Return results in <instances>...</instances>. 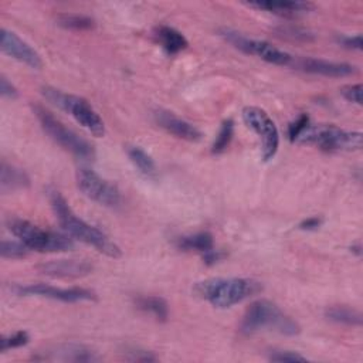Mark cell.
Instances as JSON below:
<instances>
[{
  "mask_svg": "<svg viewBox=\"0 0 363 363\" xmlns=\"http://www.w3.org/2000/svg\"><path fill=\"white\" fill-rule=\"evenodd\" d=\"M47 194H48L51 208H52L60 225L64 228V231L69 237H72L81 242H85L88 245H92L96 251H99L101 254H104L109 258L115 259L122 255L121 248L113 241H111L105 233H102L99 228L88 224L86 221L79 218L72 211L68 201L64 199V196L58 190L48 189Z\"/></svg>",
  "mask_w": 363,
  "mask_h": 363,
  "instance_id": "1",
  "label": "cell"
},
{
  "mask_svg": "<svg viewBox=\"0 0 363 363\" xmlns=\"http://www.w3.org/2000/svg\"><path fill=\"white\" fill-rule=\"evenodd\" d=\"M262 291L254 278H210L194 285V294L218 309L231 308Z\"/></svg>",
  "mask_w": 363,
  "mask_h": 363,
  "instance_id": "2",
  "label": "cell"
},
{
  "mask_svg": "<svg viewBox=\"0 0 363 363\" xmlns=\"http://www.w3.org/2000/svg\"><path fill=\"white\" fill-rule=\"evenodd\" d=\"M264 329L288 336L298 335L301 330L299 325L285 315L274 302L258 299L247 308L240 323V330L245 335H251Z\"/></svg>",
  "mask_w": 363,
  "mask_h": 363,
  "instance_id": "3",
  "label": "cell"
},
{
  "mask_svg": "<svg viewBox=\"0 0 363 363\" xmlns=\"http://www.w3.org/2000/svg\"><path fill=\"white\" fill-rule=\"evenodd\" d=\"M9 231L18 238L28 250L38 252H64L74 248V242L68 235L43 230L38 225L17 217H10L6 221Z\"/></svg>",
  "mask_w": 363,
  "mask_h": 363,
  "instance_id": "4",
  "label": "cell"
},
{
  "mask_svg": "<svg viewBox=\"0 0 363 363\" xmlns=\"http://www.w3.org/2000/svg\"><path fill=\"white\" fill-rule=\"evenodd\" d=\"M295 142L313 145L325 152L359 150L362 147V133L345 130L332 123H309Z\"/></svg>",
  "mask_w": 363,
  "mask_h": 363,
  "instance_id": "5",
  "label": "cell"
},
{
  "mask_svg": "<svg viewBox=\"0 0 363 363\" xmlns=\"http://www.w3.org/2000/svg\"><path fill=\"white\" fill-rule=\"evenodd\" d=\"M33 112L37 116L43 130L62 149L82 160H92L95 157L94 146L78 133H75L72 129L67 128L50 111L43 108L41 105H33Z\"/></svg>",
  "mask_w": 363,
  "mask_h": 363,
  "instance_id": "6",
  "label": "cell"
},
{
  "mask_svg": "<svg viewBox=\"0 0 363 363\" xmlns=\"http://www.w3.org/2000/svg\"><path fill=\"white\" fill-rule=\"evenodd\" d=\"M41 92L47 101L69 113L89 133H92L96 138L105 135L104 121L86 99L78 95L65 94L52 86H44Z\"/></svg>",
  "mask_w": 363,
  "mask_h": 363,
  "instance_id": "7",
  "label": "cell"
},
{
  "mask_svg": "<svg viewBox=\"0 0 363 363\" xmlns=\"http://www.w3.org/2000/svg\"><path fill=\"white\" fill-rule=\"evenodd\" d=\"M218 33L227 43H230L234 48L240 50L244 54L255 55V57H258L269 64H274V65H291L292 64L294 57L291 54L274 47L268 41L250 38V37H247L233 28H227V27L220 28Z\"/></svg>",
  "mask_w": 363,
  "mask_h": 363,
  "instance_id": "8",
  "label": "cell"
},
{
  "mask_svg": "<svg viewBox=\"0 0 363 363\" xmlns=\"http://www.w3.org/2000/svg\"><path fill=\"white\" fill-rule=\"evenodd\" d=\"M244 123L254 130L261 140V156L264 162H269L279 147V132L269 115L257 106H245L241 112Z\"/></svg>",
  "mask_w": 363,
  "mask_h": 363,
  "instance_id": "9",
  "label": "cell"
},
{
  "mask_svg": "<svg viewBox=\"0 0 363 363\" xmlns=\"http://www.w3.org/2000/svg\"><path fill=\"white\" fill-rule=\"evenodd\" d=\"M75 179L78 189L92 201L106 207H116L121 203V191L118 187L102 179L92 169L79 167L75 173Z\"/></svg>",
  "mask_w": 363,
  "mask_h": 363,
  "instance_id": "10",
  "label": "cell"
},
{
  "mask_svg": "<svg viewBox=\"0 0 363 363\" xmlns=\"http://www.w3.org/2000/svg\"><path fill=\"white\" fill-rule=\"evenodd\" d=\"M13 292L18 296H41L54 301H61L65 303L96 301V294L86 288L72 286V288H57L47 284H30V285H16Z\"/></svg>",
  "mask_w": 363,
  "mask_h": 363,
  "instance_id": "11",
  "label": "cell"
},
{
  "mask_svg": "<svg viewBox=\"0 0 363 363\" xmlns=\"http://www.w3.org/2000/svg\"><path fill=\"white\" fill-rule=\"evenodd\" d=\"M0 48L6 55L34 69H40L43 67L40 54L28 43L20 38L14 31H10L4 27L1 28V33H0Z\"/></svg>",
  "mask_w": 363,
  "mask_h": 363,
  "instance_id": "12",
  "label": "cell"
},
{
  "mask_svg": "<svg viewBox=\"0 0 363 363\" xmlns=\"http://www.w3.org/2000/svg\"><path fill=\"white\" fill-rule=\"evenodd\" d=\"M291 67H295L296 69H301L308 74L330 77V78L349 77L357 72V68L354 65H350L346 62L328 61L322 58H312V57H302V58L294 57Z\"/></svg>",
  "mask_w": 363,
  "mask_h": 363,
  "instance_id": "13",
  "label": "cell"
},
{
  "mask_svg": "<svg viewBox=\"0 0 363 363\" xmlns=\"http://www.w3.org/2000/svg\"><path fill=\"white\" fill-rule=\"evenodd\" d=\"M38 272L52 278H82L92 272L94 267L82 259H54L37 267Z\"/></svg>",
  "mask_w": 363,
  "mask_h": 363,
  "instance_id": "14",
  "label": "cell"
},
{
  "mask_svg": "<svg viewBox=\"0 0 363 363\" xmlns=\"http://www.w3.org/2000/svg\"><path fill=\"white\" fill-rule=\"evenodd\" d=\"M153 116L160 128L179 139L187 142H199L201 139V132L193 123L176 116L169 111L159 109L153 113Z\"/></svg>",
  "mask_w": 363,
  "mask_h": 363,
  "instance_id": "15",
  "label": "cell"
},
{
  "mask_svg": "<svg viewBox=\"0 0 363 363\" xmlns=\"http://www.w3.org/2000/svg\"><path fill=\"white\" fill-rule=\"evenodd\" d=\"M248 7L264 10L272 14L292 17L308 13L315 9V6L309 1H257V3H247Z\"/></svg>",
  "mask_w": 363,
  "mask_h": 363,
  "instance_id": "16",
  "label": "cell"
},
{
  "mask_svg": "<svg viewBox=\"0 0 363 363\" xmlns=\"http://www.w3.org/2000/svg\"><path fill=\"white\" fill-rule=\"evenodd\" d=\"M27 187H30L28 174L23 169L3 160L1 167H0V190H1V193H13L17 190H24Z\"/></svg>",
  "mask_w": 363,
  "mask_h": 363,
  "instance_id": "17",
  "label": "cell"
},
{
  "mask_svg": "<svg viewBox=\"0 0 363 363\" xmlns=\"http://www.w3.org/2000/svg\"><path fill=\"white\" fill-rule=\"evenodd\" d=\"M155 37L162 45V48L170 55L183 51L189 45V41L184 37V34H182L179 30L170 26H157L155 28Z\"/></svg>",
  "mask_w": 363,
  "mask_h": 363,
  "instance_id": "18",
  "label": "cell"
},
{
  "mask_svg": "<svg viewBox=\"0 0 363 363\" xmlns=\"http://www.w3.org/2000/svg\"><path fill=\"white\" fill-rule=\"evenodd\" d=\"M176 247L183 251H194V252L204 255L208 251L214 250V240L210 233L200 231L196 234L179 237L176 240Z\"/></svg>",
  "mask_w": 363,
  "mask_h": 363,
  "instance_id": "19",
  "label": "cell"
},
{
  "mask_svg": "<svg viewBox=\"0 0 363 363\" xmlns=\"http://www.w3.org/2000/svg\"><path fill=\"white\" fill-rule=\"evenodd\" d=\"M50 353L54 354L50 359H60L64 362H98V360H101V357L96 354V352H94L85 346H79V345H64Z\"/></svg>",
  "mask_w": 363,
  "mask_h": 363,
  "instance_id": "20",
  "label": "cell"
},
{
  "mask_svg": "<svg viewBox=\"0 0 363 363\" xmlns=\"http://www.w3.org/2000/svg\"><path fill=\"white\" fill-rule=\"evenodd\" d=\"M325 316L328 320L346 325V326H360L362 325V313L346 305H333L325 309Z\"/></svg>",
  "mask_w": 363,
  "mask_h": 363,
  "instance_id": "21",
  "label": "cell"
},
{
  "mask_svg": "<svg viewBox=\"0 0 363 363\" xmlns=\"http://www.w3.org/2000/svg\"><path fill=\"white\" fill-rule=\"evenodd\" d=\"M138 309L152 315L159 322H166L169 318V305L160 296H139L135 301Z\"/></svg>",
  "mask_w": 363,
  "mask_h": 363,
  "instance_id": "22",
  "label": "cell"
},
{
  "mask_svg": "<svg viewBox=\"0 0 363 363\" xmlns=\"http://www.w3.org/2000/svg\"><path fill=\"white\" fill-rule=\"evenodd\" d=\"M126 153L129 160L139 170L140 174L147 179L156 177V164L150 155H147L140 146H128Z\"/></svg>",
  "mask_w": 363,
  "mask_h": 363,
  "instance_id": "23",
  "label": "cell"
},
{
  "mask_svg": "<svg viewBox=\"0 0 363 363\" xmlns=\"http://www.w3.org/2000/svg\"><path fill=\"white\" fill-rule=\"evenodd\" d=\"M55 23L60 27L71 31H86L95 27L94 18L78 13H60L55 17Z\"/></svg>",
  "mask_w": 363,
  "mask_h": 363,
  "instance_id": "24",
  "label": "cell"
},
{
  "mask_svg": "<svg viewBox=\"0 0 363 363\" xmlns=\"http://www.w3.org/2000/svg\"><path fill=\"white\" fill-rule=\"evenodd\" d=\"M233 136H234V121L233 119H225L221 123L220 130H218V133H217V136H216V139L211 145V152L214 155L223 153L228 147L230 142L233 140Z\"/></svg>",
  "mask_w": 363,
  "mask_h": 363,
  "instance_id": "25",
  "label": "cell"
},
{
  "mask_svg": "<svg viewBox=\"0 0 363 363\" xmlns=\"http://www.w3.org/2000/svg\"><path fill=\"white\" fill-rule=\"evenodd\" d=\"M0 254L3 258L18 259V258H24L28 254V248L21 241L3 240L0 245Z\"/></svg>",
  "mask_w": 363,
  "mask_h": 363,
  "instance_id": "26",
  "label": "cell"
},
{
  "mask_svg": "<svg viewBox=\"0 0 363 363\" xmlns=\"http://www.w3.org/2000/svg\"><path fill=\"white\" fill-rule=\"evenodd\" d=\"M30 340V336L26 330H18L13 335L9 336H3L0 339V352H7L10 349H16V347H21L24 345H27Z\"/></svg>",
  "mask_w": 363,
  "mask_h": 363,
  "instance_id": "27",
  "label": "cell"
},
{
  "mask_svg": "<svg viewBox=\"0 0 363 363\" xmlns=\"http://www.w3.org/2000/svg\"><path fill=\"white\" fill-rule=\"evenodd\" d=\"M272 362H306L308 359L294 350H272L268 356Z\"/></svg>",
  "mask_w": 363,
  "mask_h": 363,
  "instance_id": "28",
  "label": "cell"
},
{
  "mask_svg": "<svg viewBox=\"0 0 363 363\" xmlns=\"http://www.w3.org/2000/svg\"><path fill=\"white\" fill-rule=\"evenodd\" d=\"M342 96L356 105H362V84H349L340 88Z\"/></svg>",
  "mask_w": 363,
  "mask_h": 363,
  "instance_id": "29",
  "label": "cell"
},
{
  "mask_svg": "<svg viewBox=\"0 0 363 363\" xmlns=\"http://www.w3.org/2000/svg\"><path fill=\"white\" fill-rule=\"evenodd\" d=\"M309 125V116L306 113L299 115V118L296 121H294L289 126H288V138L289 140L295 142L298 139V136L302 133V130Z\"/></svg>",
  "mask_w": 363,
  "mask_h": 363,
  "instance_id": "30",
  "label": "cell"
},
{
  "mask_svg": "<svg viewBox=\"0 0 363 363\" xmlns=\"http://www.w3.org/2000/svg\"><path fill=\"white\" fill-rule=\"evenodd\" d=\"M337 44L347 50H362V35H337L336 37Z\"/></svg>",
  "mask_w": 363,
  "mask_h": 363,
  "instance_id": "31",
  "label": "cell"
},
{
  "mask_svg": "<svg viewBox=\"0 0 363 363\" xmlns=\"http://www.w3.org/2000/svg\"><path fill=\"white\" fill-rule=\"evenodd\" d=\"M281 35L282 37H288V38H295V40H303V41H308V40H312V34L305 31V30H301L298 27H282L281 28Z\"/></svg>",
  "mask_w": 363,
  "mask_h": 363,
  "instance_id": "32",
  "label": "cell"
},
{
  "mask_svg": "<svg viewBox=\"0 0 363 363\" xmlns=\"http://www.w3.org/2000/svg\"><path fill=\"white\" fill-rule=\"evenodd\" d=\"M126 359L130 362H155L157 357L149 350H130L126 352Z\"/></svg>",
  "mask_w": 363,
  "mask_h": 363,
  "instance_id": "33",
  "label": "cell"
},
{
  "mask_svg": "<svg viewBox=\"0 0 363 363\" xmlns=\"http://www.w3.org/2000/svg\"><path fill=\"white\" fill-rule=\"evenodd\" d=\"M0 94L3 98L9 99H14L18 96L17 88L4 75H0Z\"/></svg>",
  "mask_w": 363,
  "mask_h": 363,
  "instance_id": "34",
  "label": "cell"
},
{
  "mask_svg": "<svg viewBox=\"0 0 363 363\" xmlns=\"http://www.w3.org/2000/svg\"><path fill=\"white\" fill-rule=\"evenodd\" d=\"M322 224H323V220L320 217L312 216V217H308V218L302 220L299 223V228L306 230V231H313V230H318Z\"/></svg>",
  "mask_w": 363,
  "mask_h": 363,
  "instance_id": "35",
  "label": "cell"
},
{
  "mask_svg": "<svg viewBox=\"0 0 363 363\" xmlns=\"http://www.w3.org/2000/svg\"><path fill=\"white\" fill-rule=\"evenodd\" d=\"M201 257H203V261H204L206 265H214V264H217L218 261H221V259L225 257V254L214 248V250L208 251L207 254H204V255H201Z\"/></svg>",
  "mask_w": 363,
  "mask_h": 363,
  "instance_id": "36",
  "label": "cell"
},
{
  "mask_svg": "<svg viewBox=\"0 0 363 363\" xmlns=\"http://www.w3.org/2000/svg\"><path fill=\"white\" fill-rule=\"evenodd\" d=\"M350 251H352V252H354L357 257H360V254H362V245H360V242L353 244V245L350 247Z\"/></svg>",
  "mask_w": 363,
  "mask_h": 363,
  "instance_id": "37",
  "label": "cell"
}]
</instances>
